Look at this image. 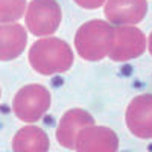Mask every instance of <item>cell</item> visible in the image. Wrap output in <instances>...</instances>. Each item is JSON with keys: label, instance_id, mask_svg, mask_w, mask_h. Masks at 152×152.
<instances>
[{"label": "cell", "instance_id": "9", "mask_svg": "<svg viewBox=\"0 0 152 152\" xmlns=\"http://www.w3.org/2000/svg\"><path fill=\"white\" fill-rule=\"evenodd\" d=\"M88 125H94V119L91 114L81 108L69 110L59 120V126L56 129V140L67 149H75L76 137L79 131Z\"/></svg>", "mask_w": 152, "mask_h": 152}, {"label": "cell", "instance_id": "3", "mask_svg": "<svg viewBox=\"0 0 152 152\" xmlns=\"http://www.w3.org/2000/svg\"><path fill=\"white\" fill-rule=\"evenodd\" d=\"M50 107V93L40 84H29L17 91L12 110L14 114L23 122H38Z\"/></svg>", "mask_w": 152, "mask_h": 152}, {"label": "cell", "instance_id": "1", "mask_svg": "<svg viewBox=\"0 0 152 152\" xmlns=\"http://www.w3.org/2000/svg\"><path fill=\"white\" fill-rule=\"evenodd\" d=\"M73 50L59 38H41L29 49V62L35 72L44 76L64 73L73 66Z\"/></svg>", "mask_w": 152, "mask_h": 152}, {"label": "cell", "instance_id": "11", "mask_svg": "<svg viewBox=\"0 0 152 152\" xmlns=\"http://www.w3.org/2000/svg\"><path fill=\"white\" fill-rule=\"evenodd\" d=\"M49 146L47 134L34 125L23 126L12 138V149L17 152H44L49 151Z\"/></svg>", "mask_w": 152, "mask_h": 152}, {"label": "cell", "instance_id": "12", "mask_svg": "<svg viewBox=\"0 0 152 152\" xmlns=\"http://www.w3.org/2000/svg\"><path fill=\"white\" fill-rule=\"evenodd\" d=\"M26 0H0V23H14L24 15Z\"/></svg>", "mask_w": 152, "mask_h": 152}, {"label": "cell", "instance_id": "6", "mask_svg": "<svg viewBox=\"0 0 152 152\" xmlns=\"http://www.w3.org/2000/svg\"><path fill=\"white\" fill-rule=\"evenodd\" d=\"M125 120L128 129L138 138H152V94L134 97L126 108Z\"/></svg>", "mask_w": 152, "mask_h": 152}, {"label": "cell", "instance_id": "14", "mask_svg": "<svg viewBox=\"0 0 152 152\" xmlns=\"http://www.w3.org/2000/svg\"><path fill=\"white\" fill-rule=\"evenodd\" d=\"M149 52H151V55H152V32H151V35H149Z\"/></svg>", "mask_w": 152, "mask_h": 152}, {"label": "cell", "instance_id": "7", "mask_svg": "<svg viewBox=\"0 0 152 152\" xmlns=\"http://www.w3.org/2000/svg\"><path fill=\"white\" fill-rule=\"evenodd\" d=\"M75 149L81 152H114L119 149V140L113 129L88 125L79 131Z\"/></svg>", "mask_w": 152, "mask_h": 152}, {"label": "cell", "instance_id": "13", "mask_svg": "<svg viewBox=\"0 0 152 152\" xmlns=\"http://www.w3.org/2000/svg\"><path fill=\"white\" fill-rule=\"evenodd\" d=\"M81 8H85V9H96L99 6H102L107 0H75Z\"/></svg>", "mask_w": 152, "mask_h": 152}, {"label": "cell", "instance_id": "5", "mask_svg": "<svg viewBox=\"0 0 152 152\" xmlns=\"http://www.w3.org/2000/svg\"><path fill=\"white\" fill-rule=\"evenodd\" d=\"M146 49L145 34L135 26H116L114 28L113 44L108 56L116 61H128L140 56Z\"/></svg>", "mask_w": 152, "mask_h": 152}, {"label": "cell", "instance_id": "10", "mask_svg": "<svg viewBox=\"0 0 152 152\" xmlns=\"http://www.w3.org/2000/svg\"><path fill=\"white\" fill-rule=\"evenodd\" d=\"M28 43V34L21 24H0V61H11L20 56Z\"/></svg>", "mask_w": 152, "mask_h": 152}, {"label": "cell", "instance_id": "2", "mask_svg": "<svg viewBox=\"0 0 152 152\" xmlns=\"http://www.w3.org/2000/svg\"><path fill=\"white\" fill-rule=\"evenodd\" d=\"M114 26L104 20H91L84 23L75 37V47L81 58L87 61L104 59L113 44Z\"/></svg>", "mask_w": 152, "mask_h": 152}, {"label": "cell", "instance_id": "4", "mask_svg": "<svg viewBox=\"0 0 152 152\" xmlns=\"http://www.w3.org/2000/svg\"><path fill=\"white\" fill-rule=\"evenodd\" d=\"M62 11L56 0H32L26 12V26L37 37L56 32L61 24Z\"/></svg>", "mask_w": 152, "mask_h": 152}, {"label": "cell", "instance_id": "8", "mask_svg": "<svg viewBox=\"0 0 152 152\" xmlns=\"http://www.w3.org/2000/svg\"><path fill=\"white\" fill-rule=\"evenodd\" d=\"M105 17L111 24H137L148 12L146 0H107Z\"/></svg>", "mask_w": 152, "mask_h": 152}]
</instances>
